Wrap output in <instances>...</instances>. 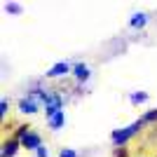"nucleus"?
Wrapping results in <instances>:
<instances>
[{
  "label": "nucleus",
  "instance_id": "nucleus-11",
  "mask_svg": "<svg viewBox=\"0 0 157 157\" xmlns=\"http://www.w3.org/2000/svg\"><path fill=\"white\" fill-rule=\"evenodd\" d=\"M138 120H141L143 124H155V122H157V108H152V110L143 113V115H141Z\"/></svg>",
  "mask_w": 157,
  "mask_h": 157
},
{
  "label": "nucleus",
  "instance_id": "nucleus-9",
  "mask_svg": "<svg viewBox=\"0 0 157 157\" xmlns=\"http://www.w3.org/2000/svg\"><path fill=\"white\" fill-rule=\"evenodd\" d=\"M145 24H148V14H145V12H136V14H131V19H129V26H131V28L141 31V28H145Z\"/></svg>",
  "mask_w": 157,
  "mask_h": 157
},
{
  "label": "nucleus",
  "instance_id": "nucleus-7",
  "mask_svg": "<svg viewBox=\"0 0 157 157\" xmlns=\"http://www.w3.org/2000/svg\"><path fill=\"white\" fill-rule=\"evenodd\" d=\"M19 148H21V141H19V138H7L5 143H2V150H0V157H14Z\"/></svg>",
  "mask_w": 157,
  "mask_h": 157
},
{
  "label": "nucleus",
  "instance_id": "nucleus-6",
  "mask_svg": "<svg viewBox=\"0 0 157 157\" xmlns=\"http://www.w3.org/2000/svg\"><path fill=\"white\" fill-rule=\"evenodd\" d=\"M73 75H75V80H78L80 85H82V82H87V80L92 78V68H89L85 61H80V63H73Z\"/></svg>",
  "mask_w": 157,
  "mask_h": 157
},
{
  "label": "nucleus",
  "instance_id": "nucleus-2",
  "mask_svg": "<svg viewBox=\"0 0 157 157\" xmlns=\"http://www.w3.org/2000/svg\"><path fill=\"white\" fill-rule=\"evenodd\" d=\"M63 96H61L59 92H47L45 94V98H42V108H45V115H47V120L49 117H54L56 113H61L63 110Z\"/></svg>",
  "mask_w": 157,
  "mask_h": 157
},
{
  "label": "nucleus",
  "instance_id": "nucleus-1",
  "mask_svg": "<svg viewBox=\"0 0 157 157\" xmlns=\"http://www.w3.org/2000/svg\"><path fill=\"white\" fill-rule=\"evenodd\" d=\"M143 122H141V120H136V122H134V124H129V127H122V129H115L110 134V141H113V145H127L131 141V138L136 136L138 131L143 129Z\"/></svg>",
  "mask_w": 157,
  "mask_h": 157
},
{
  "label": "nucleus",
  "instance_id": "nucleus-8",
  "mask_svg": "<svg viewBox=\"0 0 157 157\" xmlns=\"http://www.w3.org/2000/svg\"><path fill=\"white\" fill-rule=\"evenodd\" d=\"M47 127H49L52 131H59V129H63V127H66V113L61 110V113H56L54 117H49V120H47Z\"/></svg>",
  "mask_w": 157,
  "mask_h": 157
},
{
  "label": "nucleus",
  "instance_id": "nucleus-12",
  "mask_svg": "<svg viewBox=\"0 0 157 157\" xmlns=\"http://www.w3.org/2000/svg\"><path fill=\"white\" fill-rule=\"evenodd\" d=\"M2 7H5L7 14H14V17H17V14H21V5H19V2H5Z\"/></svg>",
  "mask_w": 157,
  "mask_h": 157
},
{
  "label": "nucleus",
  "instance_id": "nucleus-3",
  "mask_svg": "<svg viewBox=\"0 0 157 157\" xmlns=\"http://www.w3.org/2000/svg\"><path fill=\"white\" fill-rule=\"evenodd\" d=\"M17 108H19L21 113H26V115H35V113H40V108H42V101H40L38 96L28 94V96H24L19 103H17Z\"/></svg>",
  "mask_w": 157,
  "mask_h": 157
},
{
  "label": "nucleus",
  "instance_id": "nucleus-14",
  "mask_svg": "<svg viewBox=\"0 0 157 157\" xmlns=\"http://www.w3.org/2000/svg\"><path fill=\"white\" fill-rule=\"evenodd\" d=\"M59 157H80V155L73 150V148H61V150H59Z\"/></svg>",
  "mask_w": 157,
  "mask_h": 157
},
{
  "label": "nucleus",
  "instance_id": "nucleus-5",
  "mask_svg": "<svg viewBox=\"0 0 157 157\" xmlns=\"http://www.w3.org/2000/svg\"><path fill=\"white\" fill-rule=\"evenodd\" d=\"M68 73H73V63H68V61H56V63L52 66V68H47L45 78H66Z\"/></svg>",
  "mask_w": 157,
  "mask_h": 157
},
{
  "label": "nucleus",
  "instance_id": "nucleus-10",
  "mask_svg": "<svg viewBox=\"0 0 157 157\" xmlns=\"http://www.w3.org/2000/svg\"><path fill=\"white\" fill-rule=\"evenodd\" d=\"M148 98H150V94H148V92H143V89H141V92H131V94H129L131 105H141V103H145Z\"/></svg>",
  "mask_w": 157,
  "mask_h": 157
},
{
  "label": "nucleus",
  "instance_id": "nucleus-13",
  "mask_svg": "<svg viewBox=\"0 0 157 157\" xmlns=\"http://www.w3.org/2000/svg\"><path fill=\"white\" fill-rule=\"evenodd\" d=\"M7 110H10V98L2 96V98H0V117H2V120L7 117Z\"/></svg>",
  "mask_w": 157,
  "mask_h": 157
},
{
  "label": "nucleus",
  "instance_id": "nucleus-4",
  "mask_svg": "<svg viewBox=\"0 0 157 157\" xmlns=\"http://www.w3.org/2000/svg\"><path fill=\"white\" fill-rule=\"evenodd\" d=\"M19 141H21V148H26V150H38L40 145H45L42 143V138H40V134L38 131H33V129H28V131H24L19 136Z\"/></svg>",
  "mask_w": 157,
  "mask_h": 157
},
{
  "label": "nucleus",
  "instance_id": "nucleus-15",
  "mask_svg": "<svg viewBox=\"0 0 157 157\" xmlns=\"http://www.w3.org/2000/svg\"><path fill=\"white\" fill-rule=\"evenodd\" d=\"M35 155L38 157H49V148H47V145H40L38 150H35Z\"/></svg>",
  "mask_w": 157,
  "mask_h": 157
}]
</instances>
